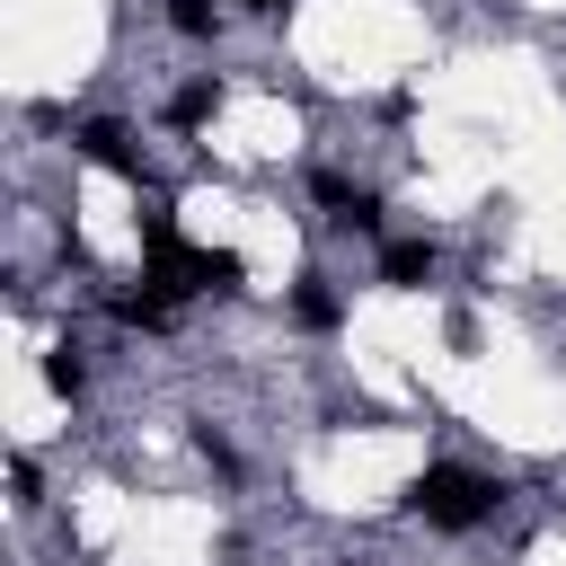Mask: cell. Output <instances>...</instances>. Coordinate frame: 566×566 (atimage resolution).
<instances>
[{
  "instance_id": "6da1fadb",
  "label": "cell",
  "mask_w": 566,
  "mask_h": 566,
  "mask_svg": "<svg viewBox=\"0 0 566 566\" xmlns=\"http://www.w3.org/2000/svg\"><path fill=\"white\" fill-rule=\"evenodd\" d=\"M407 504H416L433 531H478V522L495 513V486H486L478 469H460V460H433V469L407 486Z\"/></svg>"
},
{
  "instance_id": "7a4b0ae2",
  "label": "cell",
  "mask_w": 566,
  "mask_h": 566,
  "mask_svg": "<svg viewBox=\"0 0 566 566\" xmlns=\"http://www.w3.org/2000/svg\"><path fill=\"white\" fill-rule=\"evenodd\" d=\"M80 150H88L97 168H115V177H142V150H133V133H124L115 115H97V124H80Z\"/></svg>"
},
{
  "instance_id": "3957f363",
  "label": "cell",
  "mask_w": 566,
  "mask_h": 566,
  "mask_svg": "<svg viewBox=\"0 0 566 566\" xmlns=\"http://www.w3.org/2000/svg\"><path fill=\"white\" fill-rule=\"evenodd\" d=\"M318 203L336 212V230H380V195H363V186H345L336 168H318Z\"/></svg>"
},
{
  "instance_id": "277c9868",
  "label": "cell",
  "mask_w": 566,
  "mask_h": 566,
  "mask_svg": "<svg viewBox=\"0 0 566 566\" xmlns=\"http://www.w3.org/2000/svg\"><path fill=\"white\" fill-rule=\"evenodd\" d=\"M424 274H433V248H424V239H389V248H380V283H398V292H416Z\"/></svg>"
},
{
  "instance_id": "5b68a950",
  "label": "cell",
  "mask_w": 566,
  "mask_h": 566,
  "mask_svg": "<svg viewBox=\"0 0 566 566\" xmlns=\"http://www.w3.org/2000/svg\"><path fill=\"white\" fill-rule=\"evenodd\" d=\"M212 106H221V88H212V80H195V88H177V97H168V124H203Z\"/></svg>"
},
{
  "instance_id": "8992f818",
  "label": "cell",
  "mask_w": 566,
  "mask_h": 566,
  "mask_svg": "<svg viewBox=\"0 0 566 566\" xmlns=\"http://www.w3.org/2000/svg\"><path fill=\"white\" fill-rule=\"evenodd\" d=\"M292 318H301V327H336V292H327V283H301V292H292Z\"/></svg>"
},
{
  "instance_id": "52a82bcc",
  "label": "cell",
  "mask_w": 566,
  "mask_h": 566,
  "mask_svg": "<svg viewBox=\"0 0 566 566\" xmlns=\"http://www.w3.org/2000/svg\"><path fill=\"white\" fill-rule=\"evenodd\" d=\"M168 27H177V35H195V44H203V35H212V27H221V9H212V0H168Z\"/></svg>"
},
{
  "instance_id": "ba28073f",
  "label": "cell",
  "mask_w": 566,
  "mask_h": 566,
  "mask_svg": "<svg viewBox=\"0 0 566 566\" xmlns=\"http://www.w3.org/2000/svg\"><path fill=\"white\" fill-rule=\"evenodd\" d=\"M44 380H53V389H80V380H88V363H80L71 345H53V363H44Z\"/></svg>"
},
{
  "instance_id": "9c48e42d",
  "label": "cell",
  "mask_w": 566,
  "mask_h": 566,
  "mask_svg": "<svg viewBox=\"0 0 566 566\" xmlns=\"http://www.w3.org/2000/svg\"><path fill=\"white\" fill-rule=\"evenodd\" d=\"M256 9H274V0H256Z\"/></svg>"
}]
</instances>
